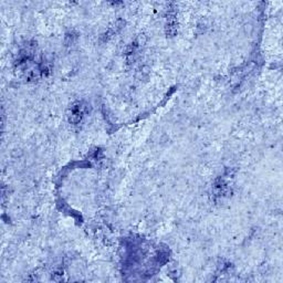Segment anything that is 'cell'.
I'll return each instance as SVG.
<instances>
[{"instance_id":"6da1fadb","label":"cell","mask_w":283,"mask_h":283,"mask_svg":"<svg viewBox=\"0 0 283 283\" xmlns=\"http://www.w3.org/2000/svg\"><path fill=\"white\" fill-rule=\"evenodd\" d=\"M87 113H88V104H85L84 102L74 103L70 109V113H69L70 122L73 124H78L82 121V119Z\"/></svg>"}]
</instances>
